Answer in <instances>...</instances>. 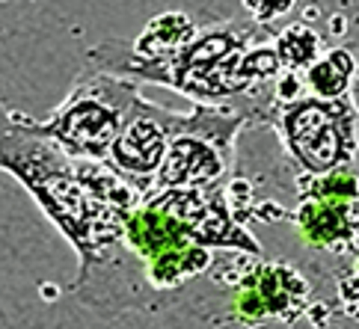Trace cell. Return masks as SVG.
<instances>
[{
    "instance_id": "5",
    "label": "cell",
    "mask_w": 359,
    "mask_h": 329,
    "mask_svg": "<svg viewBox=\"0 0 359 329\" xmlns=\"http://www.w3.org/2000/svg\"><path fill=\"white\" fill-rule=\"evenodd\" d=\"M306 282L285 264H259L235 290V312L243 321H264L273 314L291 318L306 297Z\"/></svg>"
},
{
    "instance_id": "11",
    "label": "cell",
    "mask_w": 359,
    "mask_h": 329,
    "mask_svg": "<svg viewBox=\"0 0 359 329\" xmlns=\"http://www.w3.org/2000/svg\"><path fill=\"white\" fill-rule=\"evenodd\" d=\"M306 196H318V199H341V202H359V181L351 169H330L312 175L306 181Z\"/></svg>"
},
{
    "instance_id": "2",
    "label": "cell",
    "mask_w": 359,
    "mask_h": 329,
    "mask_svg": "<svg viewBox=\"0 0 359 329\" xmlns=\"http://www.w3.org/2000/svg\"><path fill=\"white\" fill-rule=\"evenodd\" d=\"M252 110H217L199 104L190 116H182L149 193L229 178L232 140Z\"/></svg>"
},
{
    "instance_id": "3",
    "label": "cell",
    "mask_w": 359,
    "mask_h": 329,
    "mask_svg": "<svg viewBox=\"0 0 359 329\" xmlns=\"http://www.w3.org/2000/svg\"><path fill=\"white\" fill-rule=\"evenodd\" d=\"M353 119L356 110L344 98H300L282 110L279 131L300 167L320 175L353 160Z\"/></svg>"
},
{
    "instance_id": "7",
    "label": "cell",
    "mask_w": 359,
    "mask_h": 329,
    "mask_svg": "<svg viewBox=\"0 0 359 329\" xmlns=\"http://www.w3.org/2000/svg\"><path fill=\"white\" fill-rule=\"evenodd\" d=\"M194 39H196L194 21L182 15V12H163V15L151 18L146 24V30L134 39L131 50L143 59H163V57L178 54Z\"/></svg>"
},
{
    "instance_id": "12",
    "label": "cell",
    "mask_w": 359,
    "mask_h": 329,
    "mask_svg": "<svg viewBox=\"0 0 359 329\" xmlns=\"http://www.w3.org/2000/svg\"><path fill=\"white\" fill-rule=\"evenodd\" d=\"M294 6V0H243V9L250 12V18L255 24H271L273 18L285 15Z\"/></svg>"
},
{
    "instance_id": "10",
    "label": "cell",
    "mask_w": 359,
    "mask_h": 329,
    "mask_svg": "<svg viewBox=\"0 0 359 329\" xmlns=\"http://www.w3.org/2000/svg\"><path fill=\"white\" fill-rule=\"evenodd\" d=\"M318 50H320L318 33L312 27H306V24H291L276 39V54H279V62L285 71L309 69L318 59Z\"/></svg>"
},
{
    "instance_id": "6",
    "label": "cell",
    "mask_w": 359,
    "mask_h": 329,
    "mask_svg": "<svg viewBox=\"0 0 359 329\" xmlns=\"http://www.w3.org/2000/svg\"><path fill=\"white\" fill-rule=\"evenodd\" d=\"M356 211L359 202H341V199H318L306 196L297 211L300 234L309 246L320 249H348L356 234Z\"/></svg>"
},
{
    "instance_id": "8",
    "label": "cell",
    "mask_w": 359,
    "mask_h": 329,
    "mask_svg": "<svg viewBox=\"0 0 359 329\" xmlns=\"http://www.w3.org/2000/svg\"><path fill=\"white\" fill-rule=\"evenodd\" d=\"M211 267V249L208 246H184L175 252H166V255L155 258L146 264V276L155 288H175L184 279H194V276L205 273Z\"/></svg>"
},
{
    "instance_id": "1",
    "label": "cell",
    "mask_w": 359,
    "mask_h": 329,
    "mask_svg": "<svg viewBox=\"0 0 359 329\" xmlns=\"http://www.w3.org/2000/svg\"><path fill=\"white\" fill-rule=\"evenodd\" d=\"M134 98L137 92L128 83L113 80L110 74H95L66 98L50 122H18V128L39 140H54L66 158L107 163Z\"/></svg>"
},
{
    "instance_id": "9",
    "label": "cell",
    "mask_w": 359,
    "mask_h": 329,
    "mask_svg": "<svg viewBox=\"0 0 359 329\" xmlns=\"http://www.w3.org/2000/svg\"><path fill=\"white\" fill-rule=\"evenodd\" d=\"M351 78H353V57L341 48L330 50L327 57L315 59L306 69V86L318 98H341L348 92Z\"/></svg>"
},
{
    "instance_id": "13",
    "label": "cell",
    "mask_w": 359,
    "mask_h": 329,
    "mask_svg": "<svg viewBox=\"0 0 359 329\" xmlns=\"http://www.w3.org/2000/svg\"><path fill=\"white\" fill-rule=\"evenodd\" d=\"M356 273H359V261H356Z\"/></svg>"
},
{
    "instance_id": "4",
    "label": "cell",
    "mask_w": 359,
    "mask_h": 329,
    "mask_svg": "<svg viewBox=\"0 0 359 329\" xmlns=\"http://www.w3.org/2000/svg\"><path fill=\"white\" fill-rule=\"evenodd\" d=\"M178 119H182V113H170L140 95L134 98L131 110H128L125 125L110 148V158L104 167L122 175L140 193V199L149 196L151 184H155V175L166 158V148H170V140L178 128Z\"/></svg>"
}]
</instances>
